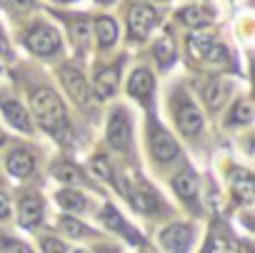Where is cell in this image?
<instances>
[{"mask_svg": "<svg viewBox=\"0 0 255 253\" xmlns=\"http://www.w3.org/2000/svg\"><path fill=\"white\" fill-rule=\"evenodd\" d=\"M213 35L210 33H203V30H195L190 38H188V45H190V53L195 55V58H205L208 55V50L213 48Z\"/></svg>", "mask_w": 255, "mask_h": 253, "instance_id": "obj_19", "label": "cell"}, {"mask_svg": "<svg viewBox=\"0 0 255 253\" xmlns=\"http://www.w3.org/2000/svg\"><path fill=\"white\" fill-rule=\"evenodd\" d=\"M178 20L185 23V25H190V28H195V30H200V28H205L213 20V13L205 10L203 5H188V8H183L178 13Z\"/></svg>", "mask_w": 255, "mask_h": 253, "instance_id": "obj_12", "label": "cell"}, {"mask_svg": "<svg viewBox=\"0 0 255 253\" xmlns=\"http://www.w3.org/2000/svg\"><path fill=\"white\" fill-rule=\"evenodd\" d=\"M128 198H130V203L140 211V213H153L158 208V196L145 186V183H133L130 188H128Z\"/></svg>", "mask_w": 255, "mask_h": 253, "instance_id": "obj_9", "label": "cell"}, {"mask_svg": "<svg viewBox=\"0 0 255 253\" xmlns=\"http://www.w3.org/2000/svg\"><path fill=\"white\" fill-rule=\"evenodd\" d=\"M203 98H205V105H208L210 110H220V108H223V103L228 100V85H225V83L213 80V83H208V85H205Z\"/></svg>", "mask_w": 255, "mask_h": 253, "instance_id": "obj_16", "label": "cell"}, {"mask_svg": "<svg viewBox=\"0 0 255 253\" xmlns=\"http://www.w3.org/2000/svg\"><path fill=\"white\" fill-rule=\"evenodd\" d=\"M33 156L28 153V151H13L10 156H8V171L15 176V178H25V176H30L33 173Z\"/></svg>", "mask_w": 255, "mask_h": 253, "instance_id": "obj_14", "label": "cell"}, {"mask_svg": "<svg viewBox=\"0 0 255 253\" xmlns=\"http://www.w3.org/2000/svg\"><path fill=\"white\" fill-rule=\"evenodd\" d=\"M155 55H158V60H160V65H170V60L175 58V45L170 43V38L165 35L158 45H155Z\"/></svg>", "mask_w": 255, "mask_h": 253, "instance_id": "obj_25", "label": "cell"}, {"mask_svg": "<svg viewBox=\"0 0 255 253\" xmlns=\"http://www.w3.org/2000/svg\"><path fill=\"white\" fill-rule=\"evenodd\" d=\"M210 63H215V65H228V53H225V48L220 45V43H213V48L208 50V55H205Z\"/></svg>", "mask_w": 255, "mask_h": 253, "instance_id": "obj_30", "label": "cell"}, {"mask_svg": "<svg viewBox=\"0 0 255 253\" xmlns=\"http://www.w3.org/2000/svg\"><path fill=\"white\" fill-rule=\"evenodd\" d=\"M108 143L115 151H128V146H130V123L123 110L113 113L108 120Z\"/></svg>", "mask_w": 255, "mask_h": 253, "instance_id": "obj_4", "label": "cell"}, {"mask_svg": "<svg viewBox=\"0 0 255 253\" xmlns=\"http://www.w3.org/2000/svg\"><path fill=\"white\" fill-rule=\"evenodd\" d=\"M95 95L98 98H110L118 88V70L115 68H103L98 75H95Z\"/></svg>", "mask_w": 255, "mask_h": 253, "instance_id": "obj_15", "label": "cell"}, {"mask_svg": "<svg viewBox=\"0 0 255 253\" xmlns=\"http://www.w3.org/2000/svg\"><path fill=\"white\" fill-rule=\"evenodd\" d=\"M55 3H68V0H55Z\"/></svg>", "mask_w": 255, "mask_h": 253, "instance_id": "obj_39", "label": "cell"}, {"mask_svg": "<svg viewBox=\"0 0 255 253\" xmlns=\"http://www.w3.org/2000/svg\"><path fill=\"white\" fill-rule=\"evenodd\" d=\"M173 188H175V193H178L180 198L190 201V198H195V193H198V181H195V176H193L190 171H183V173L175 176Z\"/></svg>", "mask_w": 255, "mask_h": 253, "instance_id": "obj_18", "label": "cell"}, {"mask_svg": "<svg viewBox=\"0 0 255 253\" xmlns=\"http://www.w3.org/2000/svg\"><path fill=\"white\" fill-rule=\"evenodd\" d=\"M0 253H33L28 246H23L20 241H13V238H3L0 241Z\"/></svg>", "mask_w": 255, "mask_h": 253, "instance_id": "obj_29", "label": "cell"}, {"mask_svg": "<svg viewBox=\"0 0 255 253\" xmlns=\"http://www.w3.org/2000/svg\"><path fill=\"white\" fill-rule=\"evenodd\" d=\"M150 148H153V156H155L160 163H168V161H173V158L178 156V143H175V138H173L168 131H163L160 125H155L153 133H150Z\"/></svg>", "mask_w": 255, "mask_h": 253, "instance_id": "obj_6", "label": "cell"}, {"mask_svg": "<svg viewBox=\"0 0 255 253\" xmlns=\"http://www.w3.org/2000/svg\"><path fill=\"white\" fill-rule=\"evenodd\" d=\"M103 221H105V223H108L110 228H115V231L125 233L128 238H130V241H138V243H140V236H138V233H133L130 228H128V226H125V221H123V218H120V216H118V213H115V211H113L110 206H108V208L103 211Z\"/></svg>", "mask_w": 255, "mask_h": 253, "instance_id": "obj_22", "label": "cell"}, {"mask_svg": "<svg viewBox=\"0 0 255 253\" xmlns=\"http://www.w3.org/2000/svg\"><path fill=\"white\" fill-rule=\"evenodd\" d=\"M43 221V201L38 196H25L20 203V226L33 228Z\"/></svg>", "mask_w": 255, "mask_h": 253, "instance_id": "obj_11", "label": "cell"}, {"mask_svg": "<svg viewBox=\"0 0 255 253\" xmlns=\"http://www.w3.org/2000/svg\"><path fill=\"white\" fill-rule=\"evenodd\" d=\"M193 241V231L190 226L185 223H175V226H168L163 233H160V243L170 251V253H185L188 246Z\"/></svg>", "mask_w": 255, "mask_h": 253, "instance_id": "obj_5", "label": "cell"}, {"mask_svg": "<svg viewBox=\"0 0 255 253\" xmlns=\"http://www.w3.org/2000/svg\"><path fill=\"white\" fill-rule=\"evenodd\" d=\"M60 228H63L68 236H73V238H80V236H85V233H88V231H85V226H83L80 221L70 218V216L60 218Z\"/></svg>", "mask_w": 255, "mask_h": 253, "instance_id": "obj_27", "label": "cell"}, {"mask_svg": "<svg viewBox=\"0 0 255 253\" xmlns=\"http://www.w3.org/2000/svg\"><path fill=\"white\" fill-rule=\"evenodd\" d=\"M90 166H93V171H95L100 178H105V181H113V171H110V163H108V158H105V156H95Z\"/></svg>", "mask_w": 255, "mask_h": 253, "instance_id": "obj_28", "label": "cell"}, {"mask_svg": "<svg viewBox=\"0 0 255 253\" xmlns=\"http://www.w3.org/2000/svg\"><path fill=\"white\" fill-rule=\"evenodd\" d=\"M0 55H3V58H13V53H10V48H8L3 35H0Z\"/></svg>", "mask_w": 255, "mask_h": 253, "instance_id": "obj_35", "label": "cell"}, {"mask_svg": "<svg viewBox=\"0 0 255 253\" xmlns=\"http://www.w3.org/2000/svg\"><path fill=\"white\" fill-rule=\"evenodd\" d=\"M250 120H253V105H250L248 100H240V103L235 105V110H233V123L245 125V123H250Z\"/></svg>", "mask_w": 255, "mask_h": 253, "instance_id": "obj_26", "label": "cell"}, {"mask_svg": "<svg viewBox=\"0 0 255 253\" xmlns=\"http://www.w3.org/2000/svg\"><path fill=\"white\" fill-rule=\"evenodd\" d=\"M75 253H95V251H85V248H80V251H75Z\"/></svg>", "mask_w": 255, "mask_h": 253, "instance_id": "obj_36", "label": "cell"}, {"mask_svg": "<svg viewBox=\"0 0 255 253\" xmlns=\"http://www.w3.org/2000/svg\"><path fill=\"white\" fill-rule=\"evenodd\" d=\"M73 40H75V45H80L83 50H88L90 43H93V28L88 23H75L73 25Z\"/></svg>", "mask_w": 255, "mask_h": 253, "instance_id": "obj_24", "label": "cell"}, {"mask_svg": "<svg viewBox=\"0 0 255 253\" xmlns=\"http://www.w3.org/2000/svg\"><path fill=\"white\" fill-rule=\"evenodd\" d=\"M13 3V10H28L33 5V0H10Z\"/></svg>", "mask_w": 255, "mask_h": 253, "instance_id": "obj_34", "label": "cell"}, {"mask_svg": "<svg viewBox=\"0 0 255 253\" xmlns=\"http://www.w3.org/2000/svg\"><path fill=\"white\" fill-rule=\"evenodd\" d=\"M3 113H5V118L15 125L18 131H23V133H30V131H33L30 118H28V113H25V108H23L20 103H15V100H3Z\"/></svg>", "mask_w": 255, "mask_h": 253, "instance_id": "obj_13", "label": "cell"}, {"mask_svg": "<svg viewBox=\"0 0 255 253\" xmlns=\"http://www.w3.org/2000/svg\"><path fill=\"white\" fill-rule=\"evenodd\" d=\"M155 23H158V13L150 5L138 3L128 13V30H130V38H135V40H145L150 35V30L155 28Z\"/></svg>", "mask_w": 255, "mask_h": 253, "instance_id": "obj_2", "label": "cell"}, {"mask_svg": "<svg viewBox=\"0 0 255 253\" xmlns=\"http://www.w3.org/2000/svg\"><path fill=\"white\" fill-rule=\"evenodd\" d=\"M43 251H45V253H65V246H63V241H58V238H45V241H43Z\"/></svg>", "mask_w": 255, "mask_h": 253, "instance_id": "obj_32", "label": "cell"}, {"mask_svg": "<svg viewBox=\"0 0 255 253\" xmlns=\"http://www.w3.org/2000/svg\"><path fill=\"white\" fill-rule=\"evenodd\" d=\"M25 45L38 55H50V53H55L60 48V38L50 25H35L25 35Z\"/></svg>", "mask_w": 255, "mask_h": 253, "instance_id": "obj_3", "label": "cell"}, {"mask_svg": "<svg viewBox=\"0 0 255 253\" xmlns=\"http://www.w3.org/2000/svg\"><path fill=\"white\" fill-rule=\"evenodd\" d=\"M53 176H55L58 181H63V183H83L80 171H78L75 166H70V163H58V166H53Z\"/></svg>", "mask_w": 255, "mask_h": 253, "instance_id": "obj_23", "label": "cell"}, {"mask_svg": "<svg viewBox=\"0 0 255 253\" xmlns=\"http://www.w3.org/2000/svg\"><path fill=\"white\" fill-rule=\"evenodd\" d=\"M95 33H98V40L100 45H113L115 38H118V25L113 18H100L95 23Z\"/></svg>", "mask_w": 255, "mask_h": 253, "instance_id": "obj_20", "label": "cell"}, {"mask_svg": "<svg viewBox=\"0 0 255 253\" xmlns=\"http://www.w3.org/2000/svg\"><path fill=\"white\" fill-rule=\"evenodd\" d=\"M98 3H113V0H98Z\"/></svg>", "mask_w": 255, "mask_h": 253, "instance_id": "obj_38", "label": "cell"}, {"mask_svg": "<svg viewBox=\"0 0 255 253\" xmlns=\"http://www.w3.org/2000/svg\"><path fill=\"white\" fill-rule=\"evenodd\" d=\"M58 203H60L63 208H68V211H85V206H88L85 196L78 193V191H70V188L58 193Z\"/></svg>", "mask_w": 255, "mask_h": 253, "instance_id": "obj_21", "label": "cell"}, {"mask_svg": "<svg viewBox=\"0 0 255 253\" xmlns=\"http://www.w3.org/2000/svg\"><path fill=\"white\" fill-rule=\"evenodd\" d=\"M60 78H63L65 90H68L78 103H88V83H85L83 73H80L75 65H65V68L60 70Z\"/></svg>", "mask_w": 255, "mask_h": 253, "instance_id": "obj_7", "label": "cell"}, {"mask_svg": "<svg viewBox=\"0 0 255 253\" xmlns=\"http://www.w3.org/2000/svg\"><path fill=\"white\" fill-rule=\"evenodd\" d=\"M30 105H33V113H35L38 123L43 125L45 131L60 136V131L68 128L63 100H60L50 88H40V90H35V93L30 95Z\"/></svg>", "mask_w": 255, "mask_h": 253, "instance_id": "obj_1", "label": "cell"}, {"mask_svg": "<svg viewBox=\"0 0 255 253\" xmlns=\"http://www.w3.org/2000/svg\"><path fill=\"white\" fill-rule=\"evenodd\" d=\"M153 85L155 83H153V75L148 70H135L130 75V85H128V90H130V95H135V98H148Z\"/></svg>", "mask_w": 255, "mask_h": 253, "instance_id": "obj_17", "label": "cell"}, {"mask_svg": "<svg viewBox=\"0 0 255 253\" xmlns=\"http://www.w3.org/2000/svg\"><path fill=\"white\" fill-rule=\"evenodd\" d=\"M178 125H180V131H183L185 136H198L200 128H203V115H200V110H198L193 103L183 100V105L178 108Z\"/></svg>", "mask_w": 255, "mask_h": 253, "instance_id": "obj_8", "label": "cell"}, {"mask_svg": "<svg viewBox=\"0 0 255 253\" xmlns=\"http://www.w3.org/2000/svg\"><path fill=\"white\" fill-rule=\"evenodd\" d=\"M8 213H10V201L3 191H0V218H8Z\"/></svg>", "mask_w": 255, "mask_h": 253, "instance_id": "obj_33", "label": "cell"}, {"mask_svg": "<svg viewBox=\"0 0 255 253\" xmlns=\"http://www.w3.org/2000/svg\"><path fill=\"white\" fill-rule=\"evenodd\" d=\"M208 253H240V251H238L233 243H228L225 238H215V241L210 243Z\"/></svg>", "mask_w": 255, "mask_h": 253, "instance_id": "obj_31", "label": "cell"}, {"mask_svg": "<svg viewBox=\"0 0 255 253\" xmlns=\"http://www.w3.org/2000/svg\"><path fill=\"white\" fill-rule=\"evenodd\" d=\"M230 183H233V196L243 203H253L255 198V178L245 171H233L230 173Z\"/></svg>", "mask_w": 255, "mask_h": 253, "instance_id": "obj_10", "label": "cell"}, {"mask_svg": "<svg viewBox=\"0 0 255 253\" xmlns=\"http://www.w3.org/2000/svg\"><path fill=\"white\" fill-rule=\"evenodd\" d=\"M3 141H5V136H3V131H0V146H3Z\"/></svg>", "mask_w": 255, "mask_h": 253, "instance_id": "obj_37", "label": "cell"}]
</instances>
